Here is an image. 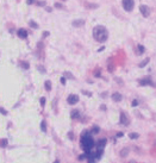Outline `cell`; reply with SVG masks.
<instances>
[{
    "label": "cell",
    "instance_id": "9c48e42d",
    "mask_svg": "<svg viewBox=\"0 0 156 163\" xmlns=\"http://www.w3.org/2000/svg\"><path fill=\"white\" fill-rule=\"evenodd\" d=\"M139 85L141 86H153L154 83L150 81V79H143V80L139 81Z\"/></svg>",
    "mask_w": 156,
    "mask_h": 163
},
{
    "label": "cell",
    "instance_id": "4fadbf2b",
    "mask_svg": "<svg viewBox=\"0 0 156 163\" xmlns=\"http://www.w3.org/2000/svg\"><path fill=\"white\" fill-rule=\"evenodd\" d=\"M127 155H129V149H127V148L122 149V151H120V157H126Z\"/></svg>",
    "mask_w": 156,
    "mask_h": 163
},
{
    "label": "cell",
    "instance_id": "ac0fdd59",
    "mask_svg": "<svg viewBox=\"0 0 156 163\" xmlns=\"http://www.w3.org/2000/svg\"><path fill=\"white\" fill-rule=\"evenodd\" d=\"M137 49H138L139 54H143V52L145 51V49H144V47H143L142 44H138V45H137Z\"/></svg>",
    "mask_w": 156,
    "mask_h": 163
},
{
    "label": "cell",
    "instance_id": "e575fe53",
    "mask_svg": "<svg viewBox=\"0 0 156 163\" xmlns=\"http://www.w3.org/2000/svg\"><path fill=\"white\" fill-rule=\"evenodd\" d=\"M68 136L70 137V139H73V133H72V132H69V133H68Z\"/></svg>",
    "mask_w": 156,
    "mask_h": 163
},
{
    "label": "cell",
    "instance_id": "f546056e",
    "mask_svg": "<svg viewBox=\"0 0 156 163\" xmlns=\"http://www.w3.org/2000/svg\"><path fill=\"white\" fill-rule=\"evenodd\" d=\"M61 83H62V85H66V77H61Z\"/></svg>",
    "mask_w": 156,
    "mask_h": 163
},
{
    "label": "cell",
    "instance_id": "1f68e13d",
    "mask_svg": "<svg viewBox=\"0 0 156 163\" xmlns=\"http://www.w3.org/2000/svg\"><path fill=\"white\" fill-rule=\"evenodd\" d=\"M48 36H49V32H48V31H44V32H43V37H48Z\"/></svg>",
    "mask_w": 156,
    "mask_h": 163
},
{
    "label": "cell",
    "instance_id": "484cf974",
    "mask_svg": "<svg viewBox=\"0 0 156 163\" xmlns=\"http://www.w3.org/2000/svg\"><path fill=\"white\" fill-rule=\"evenodd\" d=\"M137 105H138V101H137V100H133V101H132V104H131V106H132V107H135V106H137Z\"/></svg>",
    "mask_w": 156,
    "mask_h": 163
},
{
    "label": "cell",
    "instance_id": "8fae6325",
    "mask_svg": "<svg viewBox=\"0 0 156 163\" xmlns=\"http://www.w3.org/2000/svg\"><path fill=\"white\" fill-rule=\"evenodd\" d=\"M82 25H85V20L84 19H79V20H74L73 22V26H75V28H79V26H82Z\"/></svg>",
    "mask_w": 156,
    "mask_h": 163
},
{
    "label": "cell",
    "instance_id": "2e32d148",
    "mask_svg": "<svg viewBox=\"0 0 156 163\" xmlns=\"http://www.w3.org/2000/svg\"><path fill=\"white\" fill-rule=\"evenodd\" d=\"M149 61H150V58H149V57H148V58H145L143 62H141V63H139V68H143V67H145V65L149 63Z\"/></svg>",
    "mask_w": 156,
    "mask_h": 163
},
{
    "label": "cell",
    "instance_id": "4dcf8cb0",
    "mask_svg": "<svg viewBox=\"0 0 156 163\" xmlns=\"http://www.w3.org/2000/svg\"><path fill=\"white\" fill-rule=\"evenodd\" d=\"M35 2V0H26V4L28 5H30V4H33Z\"/></svg>",
    "mask_w": 156,
    "mask_h": 163
},
{
    "label": "cell",
    "instance_id": "30bf717a",
    "mask_svg": "<svg viewBox=\"0 0 156 163\" xmlns=\"http://www.w3.org/2000/svg\"><path fill=\"white\" fill-rule=\"evenodd\" d=\"M122 94L120 93H113L112 94V100L113 101H116V102H119V101H122Z\"/></svg>",
    "mask_w": 156,
    "mask_h": 163
},
{
    "label": "cell",
    "instance_id": "603a6c76",
    "mask_svg": "<svg viewBox=\"0 0 156 163\" xmlns=\"http://www.w3.org/2000/svg\"><path fill=\"white\" fill-rule=\"evenodd\" d=\"M39 102H41V106H42V107H44V105H45V98H41Z\"/></svg>",
    "mask_w": 156,
    "mask_h": 163
},
{
    "label": "cell",
    "instance_id": "3957f363",
    "mask_svg": "<svg viewBox=\"0 0 156 163\" xmlns=\"http://www.w3.org/2000/svg\"><path fill=\"white\" fill-rule=\"evenodd\" d=\"M133 6H135V1L133 0H123V7H124L125 11L131 12L133 10Z\"/></svg>",
    "mask_w": 156,
    "mask_h": 163
},
{
    "label": "cell",
    "instance_id": "d4e9b609",
    "mask_svg": "<svg viewBox=\"0 0 156 163\" xmlns=\"http://www.w3.org/2000/svg\"><path fill=\"white\" fill-rule=\"evenodd\" d=\"M85 157H87V155H80V156L78 157V160H79V161H82Z\"/></svg>",
    "mask_w": 156,
    "mask_h": 163
},
{
    "label": "cell",
    "instance_id": "9a60e30c",
    "mask_svg": "<svg viewBox=\"0 0 156 163\" xmlns=\"http://www.w3.org/2000/svg\"><path fill=\"white\" fill-rule=\"evenodd\" d=\"M44 87H45V91H50L51 89V82L50 81H45V83H44Z\"/></svg>",
    "mask_w": 156,
    "mask_h": 163
},
{
    "label": "cell",
    "instance_id": "44dd1931",
    "mask_svg": "<svg viewBox=\"0 0 156 163\" xmlns=\"http://www.w3.org/2000/svg\"><path fill=\"white\" fill-rule=\"evenodd\" d=\"M29 24H30V26L33 28V29H38V24H37V23H35L33 20H30V23H29Z\"/></svg>",
    "mask_w": 156,
    "mask_h": 163
},
{
    "label": "cell",
    "instance_id": "d6986e66",
    "mask_svg": "<svg viewBox=\"0 0 156 163\" xmlns=\"http://www.w3.org/2000/svg\"><path fill=\"white\" fill-rule=\"evenodd\" d=\"M129 137H130L131 139H137V138L139 137V134H138V133H135V132H132V133H130V134H129Z\"/></svg>",
    "mask_w": 156,
    "mask_h": 163
},
{
    "label": "cell",
    "instance_id": "7c38bea8",
    "mask_svg": "<svg viewBox=\"0 0 156 163\" xmlns=\"http://www.w3.org/2000/svg\"><path fill=\"white\" fill-rule=\"evenodd\" d=\"M80 117V112L78 111V110H73L72 112H70V118L72 119H78Z\"/></svg>",
    "mask_w": 156,
    "mask_h": 163
},
{
    "label": "cell",
    "instance_id": "4316f807",
    "mask_svg": "<svg viewBox=\"0 0 156 163\" xmlns=\"http://www.w3.org/2000/svg\"><path fill=\"white\" fill-rule=\"evenodd\" d=\"M0 112H1V114H4V116H6V114H7V112H6V111L2 108V107L0 108Z\"/></svg>",
    "mask_w": 156,
    "mask_h": 163
},
{
    "label": "cell",
    "instance_id": "cb8c5ba5",
    "mask_svg": "<svg viewBox=\"0 0 156 163\" xmlns=\"http://www.w3.org/2000/svg\"><path fill=\"white\" fill-rule=\"evenodd\" d=\"M64 76H66V77H69V79H74V76H73L70 73H68V71H67V73H64Z\"/></svg>",
    "mask_w": 156,
    "mask_h": 163
},
{
    "label": "cell",
    "instance_id": "83f0119b",
    "mask_svg": "<svg viewBox=\"0 0 156 163\" xmlns=\"http://www.w3.org/2000/svg\"><path fill=\"white\" fill-rule=\"evenodd\" d=\"M55 7H56V8H62V5L59 4V2H56V4H55Z\"/></svg>",
    "mask_w": 156,
    "mask_h": 163
},
{
    "label": "cell",
    "instance_id": "7a4b0ae2",
    "mask_svg": "<svg viewBox=\"0 0 156 163\" xmlns=\"http://www.w3.org/2000/svg\"><path fill=\"white\" fill-rule=\"evenodd\" d=\"M93 37L96 42L104 43V42H106L107 38H108V31H107V29H106L105 26L98 25V26H95L93 29Z\"/></svg>",
    "mask_w": 156,
    "mask_h": 163
},
{
    "label": "cell",
    "instance_id": "d590c367",
    "mask_svg": "<svg viewBox=\"0 0 156 163\" xmlns=\"http://www.w3.org/2000/svg\"><path fill=\"white\" fill-rule=\"evenodd\" d=\"M123 136V133L122 132H119V133H117V137H122Z\"/></svg>",
    "mask_w": 156,
    "mask_h": 163
},
{
    "label": "cell",
    "instance_id": "7402d4cb",
    "mask_svg": "<svg viewBox=\"0 0 156 163\" xmlns=\"http://www.w3.org/2000/svg\"><path fill=\"white\" fill-rule=\"evenodd\" d=\"M99 131H100V129H99L98 126H94L93 130L91 131V132H92V133H99Z\"/></svg>",
    "mask_w": 156,
    "mask_h": 163
},
{
    "label": "cell",
    "instance_id": "e0dca14e",
    "mask_svg": "<svg viewBox=\"0 0 156 163\" xmlns=\"http://www.w3.org/2000/svg\"><path fill=\"white\" fill-rule=\"evenodd\" d=\"M20 67H22V68H24V69H29V68H30L29 63H28V62H25V61L20 62Z\"/></svg>",
    "mask_w": 156,
    "mask_h": 163
},
{
    "label": "cell",
    "instance_id": "ffe728a7",
    "mask_svg": "<svg viewBox=\"0 0 156 163\" xmlns=\"http://www.w3.org/2000/svg\"><path fill=\"white\" fill-rule=\"evenodd\" d=\"M0 144H1V148H6V146H7V139H6V138H2Z\"/></svg>",
    "mask_w": 156,
    "mask_h": 163
},
{
    "label": "cell",
    "instance_id": "d6a6232c",
    "mask_svg": "<svg viewBox=\"0 0 156 163\" xmlns=\"http://www.w3.org/2000/svg\"><path fill=\"white\" fill-rule=\"evenodd\" d=\"M94 75H95V76H100V71H99V70H98V71H96V73H95V74H94Z\"/></svg>",
    "mask_w": 156,
    "mask_h": 163
},
{
    "label": "cell",
    "instance_id": "ba28073f",
    "mask_svg": "<svg viewBox=\"0 0 156 163\" xmlns=\"http://www.w3.org/2000/svg\"><path fill=\"white\" fill-rule=\"evenodd\" d=\"M17 35H18V37H19V38L25 39V38L28 37V31H26L25 29H19V30L17 31Z\"/></svg>",
    "mask_w": 156,
    "mask_h": 163
},
{
    "label": "cell",
    "instance_id": "f1b7e54d",
    "mask_svg": "<svg viewBox=\"0 0 156 163\" xmlns=\"http://www.w3.org/2000/svg\"><path fill=\"white\" fill-rule=\"evenodd\" d=\"M38 70H42V73H45V69L43 67H41V65H38Z\"/></svg>",
    "mask_w": 156,
    "mask_h": 163
},
{
    "label": "cell",
    "instance_id": "277c9868",
    "mask_svg": "<svg viewBox=\"0 0 156 163\" xmlns=\"http://www.w3.org/2000/svg\"><path fill=\"white\" fill-rule=\"evenodd\" d=\"M67 101L69 105H75L79 102V95L76 94H69V97L67 98Z\"/></svg>",
    "mask_w": 156,
    "mask_h": 163
},
{
    "label": "cell",
    "instance_id": "8992f818",
    "mask_svg": "<svg viewBox=\"0 0 156 163\" xmlns=\"http://www.w3.org/2000/svg\"><path fill=\"white\" fill-rule=\"evenodd\" d=\"M120 124H122V125H125V126L130 124V120H129V118L126 117V114H125L124 112L120 113Z\"/></svg>",
    "mask_w": 156,
    "mask_h": 163
},
{
    "label": "cell",
    "instance_id": "6da1fadb",
    "mask_svg": "<svg viewBox=\"0 0 156 163\" xmlns=\"http://www.w3.org/2000/svg\"><path fill=\"white\" fill-rule=\"evenodd\" d=\"M92 132L90 131H85L82 134H81V139H80V143H81V146L82 149L86 151V152H90L92 150V148L94 146V139L91 136Z\"/></svg>",
    "mask_w": 156,
    "mask_h": 163
},
{
    "label": "cell",
    "instance_id": "52a82bcc",
    "mask_svg": "<svg viewBox=\"0 0 156 163\" xmlns=\"http://www.w3.org/2000/svg\"><path fill=\"white\" fill-rule=\"evenodd\" d=\"M106 143H107V139H106V138H102V139H100V140H98V143H96V149H100V150H104V148H105V145H106Z\"/></svg>",
    "mask_w": 156,
    "mask_h": 163
},
{
    "label": "cell",
    "instance_id": "5b68a950",
    "mask_svg": "<svg viewBox=\"0 0 156 163\" xmlns=\"http://www.w3.org/2000/svg\"><path fill=\"white\" fill-rule=\"evenodd\" d=\"M139 11H141V13L144 17H149L150 16V8L148 6H145V5H141L139 6Z\"/></svg>",
    "mask_w": 156,
    "mask_h": 163
},
{
    "label": "cell",
    "instance_id": "836d02e7",
    "mask_svg": "<svg viewBox=\"0 0 156 163\" xmlns=\"http://www.w3.org/2000/svg\"><path fill=\"white\" fill-rule=\"evenodd\" d=\"M101 110L105 111V110H106V106H105V105H101Z\"/></svg>",
    "mask_w": 156,
    "mask_h": 163
},
{
    "label": "cell",
    "instance_id": "5bb4252c",
    "mask_svg": "<svg viewBox=\"0 0 156 163\" xmlns=\"http://www.w3.org/2000/svg\"><path fill=\"white\" fill-rule=\"evenodd\" d=\"M41 130L43 132H47V124H45V120H42L41 122Z\"/></svg>",
    "mask_w": 156,
    "mask_h": 163
},
{
    "label": "cell",
    "instance_id": "8d00e7d4",
    "mask_svg": "<svg viewBox=\"0 0 156 163\" xmlns=\"http://www.w3.org/2000/svg\"><path fill=\"white\" fill-rule=\"evenodd\" d=\"M54 163H60V161H59V160H56V161H55Z\"/></svg>",
    "mask_w": 156,
    "mask_h": 163
}]
</instances>
